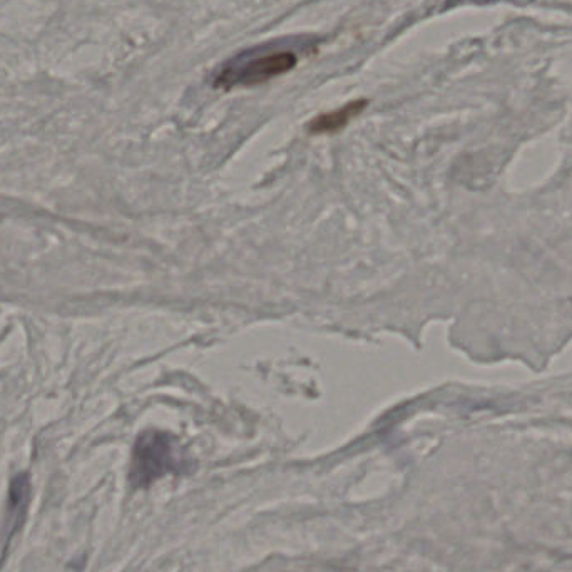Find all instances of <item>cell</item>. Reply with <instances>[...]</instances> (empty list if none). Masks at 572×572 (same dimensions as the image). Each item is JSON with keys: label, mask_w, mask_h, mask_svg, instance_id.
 Here are the masks:
<instances>
[{"label": "cell", "mask_w": 572, "mask_h": 572, "mask_svg": "<svg viewBox=\"0 0 572 572\" xmlns=\"http://www.w3.org/2000/svg\"><path fill=\"white\" fill-rule=\"evenodd\" d=\"M297 52V46H285L283 42L241 52L218 72L215 86L230 91L235 87L265 84L295 69L298 64Z\"/></svg>", "instance_id": "6da1fadb"}, {"label": "cell", "mask_w": 572, "mask_h": 572, "mask_svg": "<svg viewBox=\"0 0 572 572\" xmlns=\"http://www.w3.org/2000/svg\"><path fill=\"white\" fill-rule=\"evenodd\" d=\"M184 460L171 435L149 430L139 435L133 449L129 482L136 489H146L171 472H181Z\"/></svg>", "instance_id": "7a4b0ae2"}, {"label": "cell", "mask_w": 572, "mask_h": 572, "mask_svg": "<svg viewBox=\"0 0 572 572\" xmlns=\"http://www.w3.org/2000/svg\"><path fill=\"white\" fill-rule=\"evenodd\" d=\"M365 99H357L352 103L345 104L343 108L335 109L327 114H320L308 124V131L312 134H332L345 128L352 119L357 118L363 109L367 108Z\"/></svg>", "instance_id": "3957f363"}, {"label": "cell", "mask_w": 572, "mask_h": 572, "mask_svg": "<svg viewBox=\"0 0 572 572\" xmlns=\"http://www.w3.org/2000/svg\"><path fill=\"white\" fill-rule=\"evenodd\" d=\"M492 2H504V0H449L447 6H460V4H492ZM507 2H514V4H527L531 0H507Z\"/></svg>", "instance_id": "277c9868"}]
</instances>
